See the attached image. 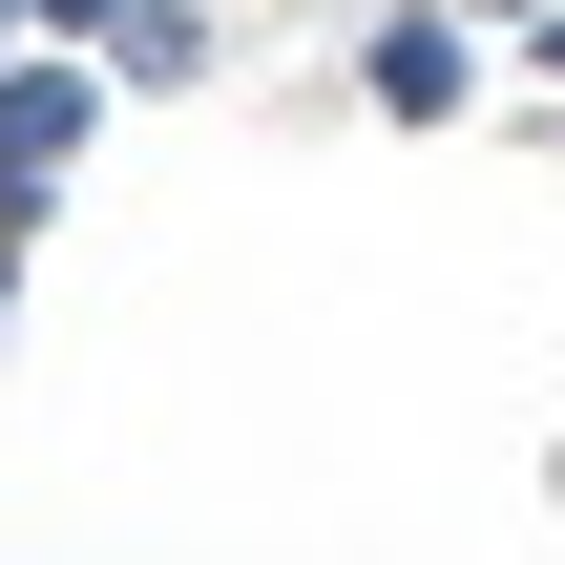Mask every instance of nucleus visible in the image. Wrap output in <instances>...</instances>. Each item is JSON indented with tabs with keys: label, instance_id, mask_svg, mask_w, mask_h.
<instances>
[{
	"label": "nucleus",
	"instance_id": "7ed1b4c3",
	"mask_svg": "<svg viewBox=\"0 0 565 565\" xmlns=\"http://www.w3.org/2000/svg\"><path fill=\"white\" fill-rule=\"evenodd\" d=\"M105 84H210V0H126L105 21Z\"/></svg>",
	"mask_w": 565,
	"mask_h": 565
},
{
	"label": "nucleus",
	"instance_id": "f257e3e1",
	"mask_svg": "<svg viewBox=\"0 0 565 565\" xmlns=\"http://www.w3.org/2000/svg\"><path fill=\"white\" fill-rule=\"evenodd\" d=\"M84 126H105V42H0V210L42 231V189L84 168Z\"/></svg>",
	"mask_w": 565,
	"mask_h": 565
},
{
	"label": "nucleus",
	"instance_id": "423d86ee",
	"mask_svg": "<svg viewBox=\"0 0 565 565\" xmlns=\"http://www.w3.org/2000/svg\"><path fill=\"white\" fill-rule=\"evenodd\" d=\"M482 21H524V0H482Z\"/></svg>",
	"mask_w": 565,
	"mask_h": 565
},
{
	"label": "nucleus",
	"instance_id": "f03ea898",
	"mask_svg": "<svg viewBox=\"0 0 565 565\" xmlns=\"http://www.w3.org/2000/svg\"><path fill=\"white\" fill-rule=\"evenodd\" d=\"M461 84H482V0H398L356 42V105L377 126H461Z\"/></svg>",
	"mask_w": 565,
	"mask_h": 565
},
{
	"label": "nucleus",
	"instance_id": "39448f33",
	"mask_svg": "<svg viewBox=\"0 0 565 565\" xmlns=\"http://www.w3.org/2000/svg\"><path fill=\"white\" fill-rule=\"evenodd\" d=\"M0 315H21V210H0Z\"/></svg>",
	"mask_w": 565,
	"mask_h": 565
},
{
	"label": "nucleus",
	"instance_id": "20e7f679",
	"mask_svg": "<svg viewBox=\"0 0 565 565\" xmlns=\"http://www.w3.org/2000/svg\"><path fill=\"white\" fill-rule=\"evenodd\" d=\"M105 21H126V0H42V42H105Z\"/></svg>",
	"mask_w": 565,
	"mask_h": 565
}]
</instances>
